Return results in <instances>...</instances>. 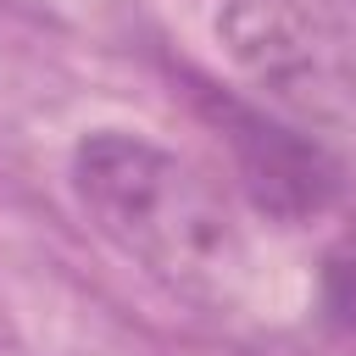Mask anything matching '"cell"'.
<instances>
[{
    "label": "cell",
    "instance_id": "6da1fadb",
    "mask_svg": "<svg viewBox=\"0 0 356 356\" xmlns=\"http://www.w3.org/2000/svg\"><path fill=\"white\" fill-rule=\"evenodd\" d=\"M72 195L83 217L156 284L184 300L228 306L245 284L250 250L222 189L184 156L100 128L72 150Z\"/></svg>",
    "mask_w": 356,
    "mask_h": 356
},
{
    "label": "cell",
    "instance_id": "7a4b0ae2",
    "mask_svg": "<svg viewBox=\"0 0 356 356\" xmlns=\"http://www.w3.org/2000/svg\"><path fill=\"white\" fill-rule=\"evenodd\" d=\"M211 122L222 128L228 150H234V167H239V184L250 189V200L278 217V222H300V217H317L334 206L339 195V167L328 161L323 145L300 139L295 128L273 122L267 111L234 100V95H217L206 100Z\"/></svg>",
    "mask_w": 356,
    "mask_h": 356
},
{
    "label": "cell",
    "instance_id": "3957f363",
    "mask_svg": "<svg viewBox=\"0 0 356 356\" xmlns=\"http://www.w3.org/2000/svg\"><path fill=\"white\" fill-rule=\"evenodd\" d=\"M317 312H323L328 328H339V334L356 339V228L339 234L323 250V267H317Z\"/></svg>",
    "mask_w": 356,
    "mask_h": 356
}]
</instances>
